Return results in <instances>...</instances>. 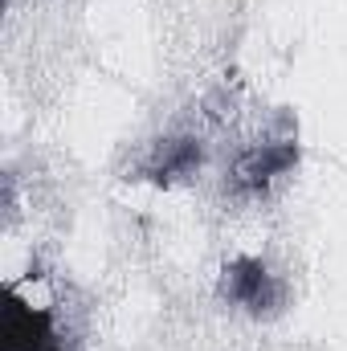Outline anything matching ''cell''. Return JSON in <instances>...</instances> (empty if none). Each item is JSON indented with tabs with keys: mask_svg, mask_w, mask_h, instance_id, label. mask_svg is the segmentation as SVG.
I'll return each instance as SVG.
<instances>
[{
	"mask_svg": "<svg viewBox=\"0 0 347 351\" xmlns=\"http://www.w3.org/2000/svg\"><path fill=\"white\" fill-rule=\"evenodd\" d=\"M221 294H225L233 306H246V311H254V315L274 311L278 298H282L274 274L261 262H254V258H237V262L225 265V274H221Z\"/></svg>",
	"mask_w": 347,
	"mask_h": 351,
	"instance_id": "obj_1",
	"label": "cell"
},
{
	"mask_svg": "<svg viewBox=\"0 0 347 351\" xmlns=\"http://www.w3.org/2000/svg\"><path fill=\"white\" fill-rule=\"evenodd\" d=\"M294 160H298V147L294 143H258V147H246L233 160V184L246 188V192H258L274 176L294 168Z\"/></svg>",
	"mask_w": 347,
	"mask_h": 351,
	"instance_id": "obj_2",
	"label": "cell"
},
{
	"mask_svg": "<svg viewBox=\"0 0 347 351\" xmlns=\"http://www.w3.org/2000/svg\"><path fill=\"white\" fill-rule=\"evenodd\" d=\"M49 343H53L49 339V315L8 298V306H4V351H45Z\"/></svg>",
	"mask_w": 347,
	"mask_h": 351,
	"instance_id": "obj_3",
	"label": "cell"
},
{
	"mask_svg": "<svg viewBox=\"0 0 347 351\" xmlns=\"http://www.w3.org/2000/svg\"><path fill=\"white\" fill-rule=\"evenodd\" d=\"M196 164H200L196 139H168V143H160V152L152 160V176L156 180H180V176L196 172Z\"/></svg>",
	"mask_w": 347,
	"mask_h": 351,
	"instance_id": "obj_4",
	"label": "cell"
},
{
	"mask_svg": "<svg viewBox=\"0 0 347 351\" xmlns=\"http://www.w3.org/2000/svg\"><path fill=\"white\" fill-rule=\"evenodd\" d=\"M45 351H62V348H53V343H49V348H45Z\"/></svg>",
	"mask_w": 347,
	"mask_h": 351,
	"instance_id": "obj_5",
	"label": "cell"
}]
</instances>
